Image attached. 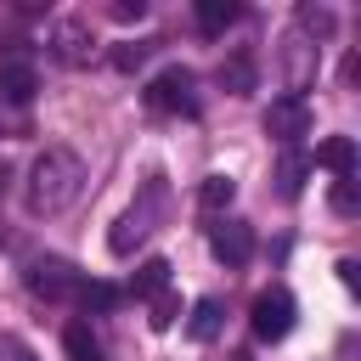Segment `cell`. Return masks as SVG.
<instances>
[{"mask_svg": "<svg viewBox=\"0 0 361 361\" xmlns=\"http://www.w3.org/2000/svg\"><path fill=\"white\" fill-rule=\"evenodd\" d=\"M265 135L282 141V147H299V141L310 135V102H305V96H276V102L265 107Z\"/></svg>", "mask_w": 361, "mask_h": 361, "instance_id": "277c9868", "label": "cell"}, {"mask_svg": "<svg viewBox=\"0 0 361 361\" xmlns=\"http://www.w3.org/2000/svg\"><path fill=\"white\" fill-rule=\"evenodd\" d=\"M79 305L96 310V316H107V310L124 305V288H118V282H79Z\"/></svg>", "mask_w": 361, "mask_h": 361, "instance_id": "2e32d148", "label": "cell"}, {"mask_svg": "<svg viewBox=\"0 0 361 361\" xmlns=\"http://www.w3.org/2000/svg\"><path fill=\"white\" fill-rule=\"evenodd\" d=\"M220 85H226L231 96H248V90H254V56H248V51L226 56V62H220Z\"/></svg>", "mask_w": 361, "mask_h": 361, "instance_id": "9a60e30c", "label": "cell"}, {"mask_svg": "<svg viewBox=\"0 0 361 361\" xmlns=\"http://www.w3.org/2000/svg\"><path fill=\"white\" fill-rule=\"evenodd\" d=\"M209 248H214V259H220V265H231V271H237V265H248V259H254V226H248V220H220V226L209 231Z\"/></svg>", "mask_w": 361, "mask_h": 361, "instance_id": "5b68a950", "label": "cell"}, {"mask_svg": "<svg viewBox=\"0 0 361 361\" xmlns=\"http://www.w3.org/2000/svg\"><path fill=\"white\" fill-rule=\"evenodd\" d=\"M237 23V0H197V28L203 34H220Z\"/></svg>", "mask_w": 361, "mask_h": 361, "instance_id": "e0dca14e", "label": "cell"}, {"mask_svg": "<svg viewBox=\"0 0 361 361\" xmlns=\"http://www.w3.org/2000/svg\"><path fill=\"white\" fill-rule=\"evenodd\" d=\"M28 288H34L39 299H68V293H79V271H73L68 259H34Z\"/></svg>", "mask_w": 361, "mask_h": 361, "instance_id": "52a82bcc", "label": "cell"}, {"mask_svg": "<svg viewBox=\"0 0 361 361\" xmlns=\"http://www.w3.org/2000/svg\"><path fill=\"white\" fill-rule=\"evenodd\" d=\"M107 17H113V23H141V17H147V0H113Z\"/></svg>", "mask_w": 361, "mask_h": 361, "instance_id": "603a6c76", "label": "cell"}, {"mask_svg": "<svg viewBox=\"0 0 361 361\" xmlns=\"http://www.w3.org/2000/svg\"><path fill=\"white\" fill-rule=\"evenodd\" d=\"M147 56H152V39H124V45H113V56H107V62H113L118 73H135Z\"/></svg>", "mask_w": 361, "mask_h": 361, "instance_id": "ffe728a7", "label": "cell"}, {"mask_svg": "<svg viewBox=\"0 0 361 361\" xmlns=\"http://www.w3.org/2000/svg\"><path fill=\"white\" fill-rule=\"evenodd\" d=\"M147 107L152 113H197V73L192 68H180V62H169L164 73H152L147 79Z\"/></svg>", "mask_w": 361, "mask_h": 361, "instance_id": "7a4b0ae2", "label": "cell"}, {"mask_svg": "<svg viewBox=\"0 0 361 361\" xmlns=\"http://www.w3.org/2000/svg\"><path fill=\"white\" fill-rule=\"evenodd\" d=\"M310 73H316V45L310 39H288V96H299L305 85H310Z\"/></svg>", "mask_w": 361, "mask_h": 361, "instance_id": "7c38bea8", "label": "cell"}, {"mask_svg": "<svg viewBox=\"0 0 361 361\" xmlns=\"http://www.w3.org/2000/svg\"><path fill=\"white\" fill-rule=\"evenodd\" d=\"M310 164H322V169H333L338 180H350V175H355V141H350V135H327Z\"/></svg>", "mask_w": 361, "mask_h": 361, "instance_id": "8fae6325", "label": "cell"}, {"mask_svg": "<svg viewBox=\"0 0 361 361\" xmlns=\"http://www.w3.org/2000/svg\"><path fill=\"white\" fill-rule=\"evenodd\" d=\"M338 282L355 293V288H361V265H355V259H338Z\"/></svg>", "mask_w": 361, "mask_h": 361, "instance_id": "484cf974", "label": "cell"}, {"mask_svg": "<svg viewBox=\"0 0 361 361\" xmlns=\"http://www.w3.org/2000/svg\"><path fill=\"white\" fill-rule=\"evenodd\" d=\"M62 350H68V361H102V344H96V333H90L85 322H73V327L62 333Z\"/></svg>", "mask_w": 361, "mask_h": 361, "instance_id": "d6986e66", "label": "cell"}, {"mask_svg": "<svg viewBox=\"0 0 361 361\" xmlns=\"http://www.w3.org/2000/svg\"><path fill=\"white\" fill-rule=\"evenodd\" d=\"M299 23H305L310 34H333V11H322V6H305V11H299Z\"/></svg>", "mask_w": 361, "mask_h": 361, "instance_id": "d4e9b609", "label": "cell"}, {"mask_svg": "<svg viewBox=\"0 0 361 361\" xmlns=\"http://www.w3.org/2000/svg\"><path fill=\"white\" fill-rule=\"evenodd\" d=\"M164 288H169V259H158V254H152V259H141V265H135V276H130L124 299H158Z\"/></svg>", "mask_w": 361, "mask_h": 361, "instance_id": "30bf717a", "label": "cell"}, {"mask_svg": "<svg viewBox=\"0 0 361 361\" xmlns=\"http://www.w3.org/2000/svg\"><path fill=\"white\" fill-rule=\"evenodd\" d=\"M85 192V158L73 147H45L28 169V209L34 214H62Z\"/></svg>", "mask_w": 361, "mask_h": 361, "instance_id": "6da1fadb", "label": "cell"}, {"mask_svg": "<svg viewBox=\"0 0 361 361\" xmlns=\"http://www.w3.org/2000/svg\"><path fill=\"white\" fill-rule=\"evenodd\" d=\"M34 90H39V73H34L28 62H6V68H0V102H6V107H28Z\"/></svg>", "mask_w": 361, "mask_h": 361, "instance_id": "9c48e42d", "label": "cell"}, {"mask_svg": "<svg viewBox=\"0 0 361 361\" xmlns=\"http://www.w3.org/2000/svg\"><path fill=\"white\" fill-rule=\"evenodd\" d=\"M248 327H254L259 344H282V338L293 333V293H288V288H265V293H254V305H248Z\"/></svg>", "mask_w": 361, "mask_h": 361, "instance_id": "3957f363", "label": "cell"}, {"mask_svg": "<svg viewBox=\"0 0 361 361\" xmlns=\"http://www.w3.org/2000/svg\"><path fill=\"white\" fill-rule=\"evenodd\" d=\"M90 45H96V39H90V23H85V17H62V23H56V34H51V51H56L68 68L90 62Z\"/></svg>", "mask_w": 361, "mask_h": 361, "instance_id": "ba28073f", "label": "cell"}, {"mask_svg": "<svg viewBox=\"0 0 361 361\" xmlns=\"http://www.w3.org/2000/svg\"><path fill=\"white\" fill-rule=\"evenodd\" d=\"M305 175H310V158H305L299 147H288L282 164H276V192H282V197H299V192H305Z\"/></svg>", "mask_w": 361, "mask_h": 361, "instance_id": "4fadbf2b", "label": "cell"}, {"mask_svg": "<svg viewBox=\"0 0 361 361\" xmlns=\"http://www.w3.org/2000/svg\"><path fill=\"white\" fill-rule=\"evenodd\" d=\"M231 197H237V180L231 175H203V186H197V203L203 209L220 214V209H231Z\"/></svg>", "mask_w": 361, "mask_h": 361, "instance_id": "ac0fdd59", "label": "cell"}, {"mask_svg": "<svg viewBox=\"0 0 361 361\" xmlns=\"http://www.w3.org/2000/svg\"><path fill=\"white\" fill-rule=\"evenodd\" d=\"M333 209H338V214H355V209H361V192H355V175H350V180H333Z\"/></svg>", "mask_w": 361, "mask_h": 361, "instance_id": "7402d4cb", "label": "cell"}, {"mask_svg": "<svg viewBox=\"0 0 361 361\" xmlns=\"http://www.w3.org/2000/svg\"><path fill=\"white\" fill-rule=\"evenodd\" d=\"M214 333H220V299H197L192 316H186V338L192 344H214Z\"/></svg>", "mask_w": 361, "mask_h": 361, "instance_id": "5bb4252c", "label": "cell"}, {"mask_svg": "<svg viewBox=\"0 0 361 361\" xmlns=\"http://www.w3.org/2000/svg\"><path fill=\"white\" fill-rule=\"evenodd\" d=\"M175 316H180V299L164 288V293L152 299V316H147V322H152V333H169V327H175Z\"/></svg>", "mask_w": 361, "mask_h": 361, "instance_id": "44dd1931", "label": "cell"}, {"mask_svg": "<svg viewBox=\"0 0 361 361\" xmlns=\"http://www.w3.org/2000/svg\"><path fill=\"white\" fill-rule=\"evenodd\" d=\"M152 209H158V186L147 192V203H135L130 214H118V226L107 231V248H113V254H130V248L152 231Z\"/></svg>", "mask_w": 361, "mask_h": 361, "instance_id": "8992f818", "label": "cell"}, {"mask_svg": "<svg viewBox=\"0 0 361 361\" xmlns=\"http://www.w3.org/2000/svg\"><path fill=\"white\" fill-rule=\"evenodd\" d=\"M0 361H39V355H34L17 333H0Z\"/></svg>", "mask_w": 361, "mask_h": 361, "instance_id": "cb8c5ba5", "label": "cell"}]
</instances>
